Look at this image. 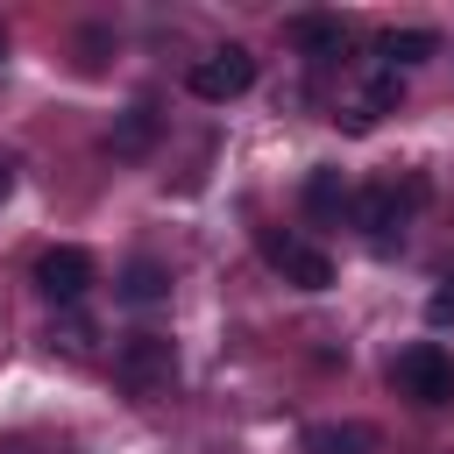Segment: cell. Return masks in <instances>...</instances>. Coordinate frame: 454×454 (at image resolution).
<instances>
[{"instance_id": "6da1fadb", "label": "cell", "mask_w": 454, "mask_h": 454, "mask_svg": "<svg viewBox=\"0 0 454 454\" xmlns=\"http://www.w3.org/2000/svg\"><path fill=\"white\" fill-rule=\"evenodd\" d=\"M426 192H433L426 170H404V177H376V184H362V192H355V227H362V241H369V248H397V241L411 234Z\"/></svg>"}, {"instance_id": "7a4b0ae2", "label": "cell", "mask_w": 454, "mask_h": 454, "mask_svg": "<svg viewBox=\"0 0 454 454\" xmlns=\"http://www.w3.org/2000/svg\"><path fill=\"white\" fill-rule=\"evenodd\" d=\"M390 390L411 397V404H426V411L454 404V355H447L440 340H411V348L390 362Z\"/></svg>"}, {"instance_id": "3957f363", "label": "cell", "mask_w": 454, "mask_h": 454, "mask_svg": "<svg viewBox=\"0 0 454 454\" xmlns=\"http://www.w3.org/2000/svg\"><path fill=\"white\" fill-rule=\"evenodd\" d=\"M114 376L128 383V397H163L177 383V348L163 333H128L114 348Z\"/></svg>"}, {"instance_id": "277c9868", "label": "cell", "mask_w": 454, "mask_h": 454, "mask_svg": "<svg viewBox=\"0 0 454 454\" xmlns=\"http://www.w3.org/2000/svg\"><path fill=\"white\" fill-rule=\"evenodd\" d=\"M184 85H192V99L227 106V99H241V92L255 85V57H248L241 43H220V50H206V57L184 71Z\"/></svg>"}, {"instance_id": "5b68a950", "label": "cell", "mask_w": 454, "mask_h": 454, "mask_svg": "<svg viewBox=\"0 0 454 454\" xmlns=\"http://www.w3.org/2000/svg\"><path fill=\"white\" fill-rule=\"evenodd\" d=\"M92 284H99V270H92V255H85V248H71V241H64V248H43V255H35V291H43L57 312H78Z\"/></svg>"}, {"instance_id": "8992f818", "label": "cell", "mask_w": 454, "mask_h": 454, "mask_svg": "<svg viewBox=\"0 0 454 454\" xmlns=\"http://www.w3.org/2000/svg\"><path fill=\"white\" fill-rule=\"evenodd\" d=\"M262 262L284 277V284H298V291H326L333 284V255L319 248V241H305V234H262Z\"/></svg>"}, {"instance_id": "52a82bcc", "label": "cell", "mask_w": 454, "mask_h": 454, "mask_svg": "<svg viewBox=\"0 0 454 454\" xmlns=\"http://www.w3.org/2000/svg\"><path fill=\"white\" fill-rule=\"evenodd\" d=\"M397 99H404V71H390V64H369L362 92H355V99H340V106H333V121H340L348 135H369L383 114H397Z\"/></svg>"}, {"instance_id": "ba28073f", "label": "cell", "mask_w": 454, "mask_h": 454, "mask_svg": "<svg viewBox=\"0 0 454 454\" xmlns=\"http://www.w3.org/2000/svg\"><path fill=\"white\" fill-rule=\"evenodd\" d=\"M298 199H305V220H319V227H340V220H355V184H348L333 163H312Z\"/></svg>"}, {"instance_id": "9c48e42d", "label": "cell", "mask_w": 454, "mask_h": 454, "mask_svg": "<svg viewBox=\"0 0 454 454\" xmlns=\"http://www.w3.org/2000/svg\"><path fill=\"white\" fill-rule=\"evenodd\" d=\"M291 43L305 50L312 71H333L348 57V21L340 14H291Z\"/></svg>"}, {"instance_id": "30bf717a", "label": "cell", "mask_w": 454, "mask_h": 454, "mask_svg": "<svg viewBox=\"0 0 454 454\" xmlns=\"http://www.w3.org/2000/svg\"><path fill=\"white\" fill-rule=\"evenodd\" d=\"M114 298H121V305H135V312H149V305H163V298H170V270H163L156 255H128V270H121Z\"/></svg>"}, {"instance_id": "8fae6325", "label": "cell", "mask_w": 454, "mask_h": 454, "mask_svg": "<svg viewBox=\"0 0 454 454\" xmlns=\"http://www.w3.org/2000/svg\"><path fill=\"white\" fill-rule=\"evenodd\" d=\"M426 57H440V35H433V28H390V35L376 43V64H390V71H411V64H426Z\"/></svg>"}, {"instance_id": "7c38bea8", "label": "cell", "mask_w": 454, "mask_h": 454, "mask_svg": "<svg viewBox=\"0 0 454 454\" xmlns=\"http://www.w3.org/2000/svg\"><path fill=\"white\" fill-rule=\"evenodd\" d=\"M305 454H376V426H362V419L312 426V433H305Z\"/></svg>"}, {"instance_id": "4fadbf2b", "label": "cell", "mask_w": 454, "mask_h": 454, "mask_svg": "<svg viewBox=\"0 0 454 454\" xmlns=\"http://www.w3.org/2000/svg\"><path fill=\"white\" fill-rule=\"evenodd\" d=\"M149 142H156V106H128L121 128H114V149H121V156H142Z\"/></svg>"}, {"instance_id": "5bb4252c", "label": "cell", "mask_w": 454, "mask_h": 454, "mask_svg": "<svg viewBox=\"0 0 454 454\" xmlns=\"http://www.w3.org/2000/svg\"><path fill=\"white\" fill-rule=\"evenodd\" d=\"M50 348H64V355H85V348H92V326H85L78 312H64V326H50Z\"/></svg>"}, {"instance_id": "9a60e30c", "label": "cell", "mask_w": 454, "mask_h": 454, "mask_svg": "<svg viewBox=\"0 0 454 454\" xmlns=\"http://www.w3.org/2000/svg\"><path fill=\"white\" fill-rule=\"evenodd\" d=\"M426 312H433V326H447V319H454V277H447V291H433V298H426Z\"/></svg>"}, {"instance_id": "2e32d148", "label": "cell", "mask_w": 454, "mask_h": 454, "mask_svg": "<svg viewBox=\"0 0 454 454\" xmlns=\"http://www.w3.org/2000/svg\"><path fill=\"white\" fill-rule=\"evenodd\" d=\"M7 184H14V170H7V163H0V199H7Z\"/></svg>"}, {"instance_id": "e0dca14e", "label": "cell", "mask_w": 454, "mask_h": 454, "mask_svg": "<svg viewBox=\"0 0 454 454\" xmlns=\"http://www.w3.org/2000/svg\"><path fill=\"white\" fill-rule=\"evenodd\" d=\"M0 50H7V35H0Z\"/></svg>"}]
</instances>
